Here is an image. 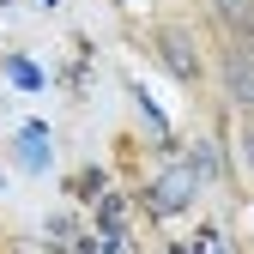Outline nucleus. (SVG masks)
<instances>
[{
    "label": "nucleus",
    "instance_id": "1",
    "mask_svg": "<svg viewBox=\"0 0 254 254\" xmlns=\"http://www.w3.org/2000/svg\"><path fill=\"white\" fill-rule=\"evenodd\" d=\"M188 200H194V170H188V164H182V170H164V176L145 188V206H151L157 218H176Z\"/></svg>",
    "mask_w": 254,
    "mask_h": 254
},
{
    "label": "nucleus",
    "instance_id": "2",
    "mask_svg": "<svg viewBox=\"0 0 254 254\" xmlns=\"http://www.w3.org/2000/svg\"><path fill=\"white\" fill-rule=\"evenodd\" d=\"M157 55H164V67H170L182 85H194V79H200V55H194V37H188L182 24L157 30Z\"/></svg>",
    "mask_w": 254,
    "mask_h": 254
},
{
    "label": "nucleus",
    "instance_id": "3",
    "mask_svg": "<svg viewBox=\"0 0 254 254\" xmlns=\"http://www.w3.org/2000/svg\"><path fill=\"white\" fill-rule=\"evenodd\" d=\"M248 79H254V67H248V43H236V49L224 55V91H230V103H236V109L254 103V85H248Z\"/></svg>",
    "mask_w": 254,
    "mask_h": 254
},
{
    "label": "nucleus",
    "instance_id": "4",
    "mask_svg": "<svg viewBox=\"0 0 254 254\" xmlns=\"http://www.w3.org/2000/svg\"><path fill=\"white\" fill-rule=\"evenodd\" d=\"M18 164L24 170H49V127L43 121H24L18 127Z\"/></svg>",
    "mask_w": 254,
    "mask_h": 254
},
{
    "label": "nucleus",
    "instance_id": "5",
    "mask_svg": "<svg viewBox=\"0 0 254 254\" xmlns=\"http://www.w3.org/2000/svg\"><path fill=\"white\" fill-rule=\"evenodd\" d=\"M0 73L12 79V91H43V85H49V73H43L30 55H6V61H0Z\"/></svg>",
    "mask_w": 254,
    "mask_h": 254
},
{
    "label": "nucleus",
    "instance_id": "6",
    "mask_svg": "<svg viewBox=\"0 0 254 254\" xmlns=\"http://www.w3.org/2000/svg\"><path fill=\"white\" fill-rule=\"evenodd\" d=\"M212 12L230 24V37H248V0H212Z\"/></svg>",
    "mask_w": 254,
    "mask_h": 254
},
{
    "label": "nucleus",
    "instance_id": "7",
    "mask_svg": "<svg viewBox=\"0 0 254 254\" xmlns=\"http://www.w3.org/2000/svg\"><path fill=\"white\" fill-rule=\"evenodd\" d=\"M127 91H133V103H139V115H145V127H151V133H170V121H164V109L145 97V85H127Z\"/></svg>",
    "mask_w": 254,
    "mask_h": 254
},
{
    "label": "nucleus",
    "instance_id": "8",
    "mask_svg": "<svg viewBox=\"0 0 254 254\" xmlns=\"http://www.w3.org/2000/svg\"><path fill=\"white\" fill-rule=\"evenodd\" d=\"M103 182H109L103 170H85V176L73 182V194H85V200H97V194H103Z\"/></svg>",
    "mask_w": 254,
    "mask_h": 254
},
{
    "label": "nucleus",
    "instance_id": "9",
    "mask_svg": "<svg viewBox=\"0 0 254 254\" xmlns=\"http://www.w3.org/2000/svg\"><path fill=\"white\" fill-rule=\"evenodd\" d=\"M194 170H200L206 182H218V151H212V145H200V151H194Z\"/></svg>",
    "mask_w": 254,
    "mask_h": 254
},
{
    "label": "nucleus",
    "instance_id": "10",
    "mask_svg": "<svg viewBox=\"0 0 254 254\" xmlns=\"http://www.w3.org/2000/svg\"><path fill=\"white\" fill-rule=\"evenodd\" d=\"M49 236H55V242H73V218L55 212V218H49Z\"/></svg>",
    "mask_w": 254,
    "mask_h": 254
},
{
    "label": "nucleus",
    "instance_id": "11",
    "mask_svg": "<svg viewBox=\"0 0 254 254\" xmlns=\"http://www.w3.org/2000/svg\"><path fill=\"white\" fill-rule=\"evenodd\" d=\"M43 6H55V0H43Z\"/></svg>",
    "mask_w": 254,
    "mask_h": 254
}]
</instances>
